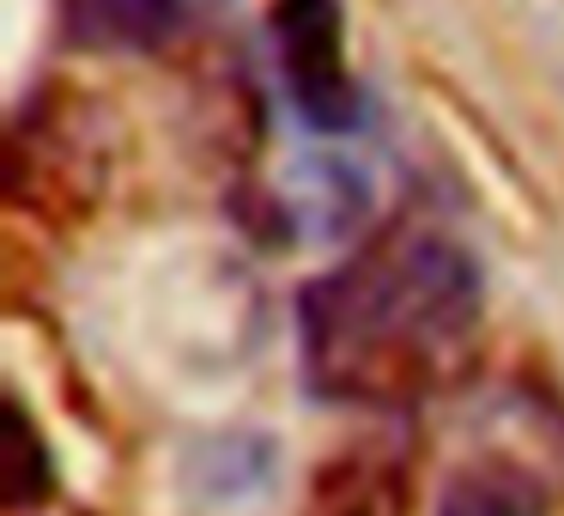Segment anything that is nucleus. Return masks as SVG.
<instances>
[{"label": "nucleus", "mask_w": 564, "mask_h": 516, "mask_svg": "<svg viewBox=\"0 0 564 516\" xmlns=\"http://www.w3.org/2000/svg\"><path fill=\"white\" fill-rule=\"evenodd\" d=\"M479 310L474 256L437 225H394L304 292V365L334 401H401L474 353Z\"/></svg>", "instance_id": "nucleus-1"}, {"label": "nucleus", "mask_w": 564, "mask_h": 516, "mask_svg": "<svg viewBox=\"0 0 564 516\" xmlns=\"http://www.w3.org/2000/svg\"><path fill=\"white\" fill-rule=\"evenodd\" d=\"M273 43H280V74L297 116L316 135H340L352 122V79H346L334 0H280L273 7Z\"/></svg>", "instance_id": "nucleus-2"}, {"label": "nucleus", "mask_w": 564, "mask_h": 516, "mask_svg": "<svg viewBox=\"0 0 564 516\" xmlns=\"http://www.w3.org/2000/svg\"><path fill=\"white\" fill-rule=\"evenodd\" d=\"M564 492V467L528 450H467L437 480V516H546Z\"/></svg>", "instance_id": "nucleus-3"}, {"label": "nucleus", "mask_w": 564, "mask_h": 516, "mask_svg": "<svg viewBox=\"0 0 564 516\" xmlns=\"http://www.w3.org/2000/svg\"><path fill=\"white\" fill-rule=\"evenodd\" d=\"M79 19H86L91 37L128 43V50H152V43H164L183 25L188 7L183 0H79Z\"/></svg>", "instance_id": "nucleus-4"}, {"label": "nucleus", "mask_w": 564, "mask_h": 516, "mask_svg": "<svg viewBox=\"0 0 564 516\" xmlns=\"http://www.w3.org/2000/svg\"><path fill=\"white\" fill-rule=\"evenodd\" d=\"M7 504L19 510H37L43 498H50V450H43L37 438H31L25 413H13V426H7Z\"/></svg>", "instance_id": "nucleus-5"}, {"label": "nucleus", "mask_w": 564, "mask_h": 516, "mask_svg": "<svg viewBox=\"0 0 564 516\" xmlns=\"http://www.w3.org/2000/svg\"><path fill=\"white\" fill-rule=\"evenodd\" d=\"M188 13H213V7H225V0H183Z\"/></svg>", "instance_id": "nucleus-6"}, {"label": "nucleus", "mask_w": 564, "mask_h": 516, "mask_svg": "<svg viewBox=\"0 0 564 516\" xmlns=\"http://www.w3.org/2000/svg\"><path fill=\"white\" fill-rule=\"evenodd\" d=\"M19 516H37V510H19ZM43 516H50V510H43Z\"/></svg>", "instance_id": "nucleus-7"}]
</instances>
